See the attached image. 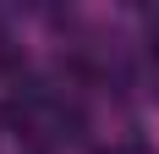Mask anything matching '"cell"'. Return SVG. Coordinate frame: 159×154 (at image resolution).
<instances>
[{"label":"cell","mask_w":159,"mask_h":154,"mask_svg":"<svg viewBox=\"0 0 159 154\" xmlns=\"http://www.w3.org/2000/svg\"><path fill=\"white\" fill-rule=\"evenodd\" d=\"M148 55H154V61H159V17H154V22H148Z\"/></svg>","instance_id":"cell-1"},{"label":"cell","mask_w":159,"mask_h":154,"mask_svg":"<svg viewBox=\"0 0 159 154\" xmlns=\"http://www.w3.org/2000/svg\"><path fill=\"white\" fill-rule=\"evenodd\" d=\"M104 154H143L137 143H115V149H104Z\"/></svg>","instance_id":"cell-2"}]
</instances>
